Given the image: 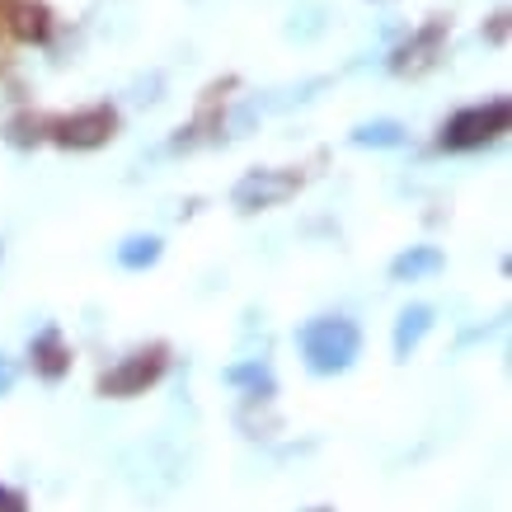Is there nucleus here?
<instances>
[{
	"instance_id": "4468645a",
	"label": "nucleus",
	"mask_w": 512,
	"mask_h": 512,
	"mask_svg": "<svg viewBox=\"0 0 512 512\" xmlns=\"http://www.w3.org/2000/svg\"><path fill=\"white\" fill-rule=\"evenodd\" d=\"M329 10L325 5H315V0H306V5H296L292 15H287V24H282V33H287V43H315V38H325L329 33Z\"/></svg>"
},
{
	"instance_id": "39448f33",
	"label": "nucleus",
	"mask_w": 512,
	"mask_h": 512,
	"mask_svg": "<svg viewBox=\"0 0 512 512\" xmlns=\"http://www.w3.org/2000/svg\"><path fill=\"white\" fill-rule=\"evenodd\" d=\"M47 137L66 151H99L118 137V113L109 104H94V109L66 113V118H47Z\"/></svg>"
},
{
	"instance_id": "4be33fe9",
	"label": "nucleus",
	"mask_w": 512,
	"mask_h": 512,
	"mask_svg": "<svg viewBox=\"0 0 512 512\" xmlns=\"http://www.w3.org/2000/svg\"><path fill=\"white\" fill-rule=\"evenodd\" d=\"M301 512H334L329 503H315V508H301Z\"/></svg>"
},
{
	"instance_id": "2eb2a0df",
	"label": "nucleus",
	"mask_w": 512,
	"mask_h": 512,
	"mask_svg": "<svg viewBox=\"0 0 512 512\" xmlns=\"http://www.w3.org/2000/svg\"><path fill=\"white\" fill-rule=\"evenodd\" d=\"M268 404L273 400H245L240 404V414H235V428H240L245 437H273L282 428V419L268 409Z\"/></svg>"
},
{
	"instance_id": "0eeeda50",
	"label": "nucleus",
	"mask_w": 512,
	"mask_h": 512,
	"mask_svg": "<svg viewBox=\"0 0 512 512\" xmlns=\"http://www.w3.org/2000/svg\"><path fill=\"white\" fill-rule=\"evenodd\" d=\"M29 367L47 386H57V381L71 376V343H66V334L57 325H43L29 339Z\"/></svg>"
},
{
	"instance_id": "dca6fc26",
	"label": "nucleus",
	"mask_w": 512,
	"mask_h": 512,
	"mask_svg": "<svg viewBox=\"0 0 512 512\" xmlns=\"http://www.w3.org/2000/svg\"><path fill=\"white\" fill-rule=\"evenodd\" d=\"M325 85H329L325 76H311V80H301V85H292V90H273V99H254V104H259V109L287 113V109H301V104H311V99L325 90Z\"/></svg>"
},
{
	"instance_id": "f8f14e48",
	"label": "nucleus",
	"mask_w": 512,
	"mask_h": 512,
	"mask_svg": "<svg viewBox=\"0 0 512 512\" xmlns=\"http://www.w3.org/2000/svg\"><path fill=\"white\" fill-rule=\"evenodd\" d=\"M5 19H10V33L19 43H47V33H52V10L43 0H15Z\"/></svg>"
},
{
	"instance_id": "ddd939ff",
	"label": "nucleus",
	"mask_w": 512,
	"mask_h": 512,
	"mask_svg": "<svg viewBox=\"0 0 512 512\" xmlns=\"http://www.w3.org/2000/svg\"><path fill=\"white\" fill-rule=\"evenodd\" d=\"M348 141L362 146V151H395V146L409 141V132H404L400 118H367V123H357L348 132Z\"/></svg>"
},
{
	"instance_id": "412c9836",
	"label": "nucleus",
	"mask_w": 512,
	"mask_h": 512,
	"mask_svg": "<svg viewBox=\"0 0 512 512\" xmlns=\"http://www.w3.org/2000/svg\"><path fill=\"white\" fill-rule=\"evenodd\" d=\"M484 38H489V43H503V38H508V15H494V24L484 29Z\"/></svg>"
},
{
	"instance_id": "a211bd4d",
	"label": "nucleus",
	"mask_w": 512,
	"mask_h": 512,
	"mask_svg": "<svg viewBox=\"0 0 512 512\" xmlns=\"http://www.w3.org/2000/svg\"><path fill=\"white\" fill-rule=\"evenodd\" d=\"M165 76H156V71H151V76H141V80H132V99H137V104H160V99H165Z\"/></svg>"
},
{
	"instance_id": "6e6552de",
	"label": "nucleus",
	"mask_w": 512,
	"mask_h": 512,
	"mask_svg": "<svg viewBox=\"0 0 512 512\" xmlns=\"http://www.w3.org/2000/svg\"><path fill=\"white\" fill-rule=\"evenodd\" d=\"M437 325V306H428V301H409L400 315H395V329H390V353H395V362H409V357L423 348V339L433 334Z\"/></svg>"
},
{
	"instance_id": "9d476101",
	"label": "nucleus",
	"mask_w": 512,
	"mask_h": 512,
	"mask_svg": "<svg viewBox=\"0 0 512 512\" xmlns=\"http://www.w3.org/2000/svg\"><path fill=\"white\" fill-rule=\"evenodd\" d=\"M447 268V254L437 245H409L390 259V282H428Z\"/></svg>"
},
{
	"instance_id": "5701e85b",
	"label": "nucleus",
	"mask_w": 512,
	"mask_h": 512,
	"mask_svg": "<svg viewBox=\"0 0 512 512\" xmlns=\"http://www.w3.org/2000/svg\"><path fill=\"white\" fill-rule=\"evenodd\" d=\"M0 259H5V245H0Z\"/></svg>"
},
{
	"instance_id": "20e7f679",
	"label": "nucleus",
	"mask_w": 512,
	"mask_h": 512,
	"mask_svg": "<svg viewBox=\"0 0 512 512\" xmlns=\"http://www.w3.org/2000/svg\"><path fill=\"white\" fill-rule=\"evenodd\" d=\"M301 193V174L296 170H273V165H259L235 179L231 188V207L240 217H254V212H268V207H282Z\"/></svg>"
},
{
	"instance_id": "f3484780",
	"label": "nucleus",
	"mask_w": 512,
	"mask_h": 512,
	"mask_svg": "<svg viewBox=\"0 0 512 512\" xmlns=\"http://www.w3.org/2000/svg\"><path fill=\"white\" fill-rule=\"evenodd\" d=\"M5 141H10L15 151H33L38 141H47V118H38V113H15V118L5 123Z\"/></svg>"
},
{
	"instance_id": "6ab92c4d",
	"label": "nucleus",
	"mask_w": 512,
	"mask_h": 512,
	"mask_svg": "<svg viewBox=\"0 0 512 512\" xmlns=\"http://www.w3.org/2000/svg\"><path fill=\"white\" fill-rule=\"evenodd\" d=\"M0 512H29V498L15 484H0Z\"/></svg>"
},
{
	"instance_id": "f03ea898",
	"label": "nucleus",
	"mask_w": 512,
	"mask_h": 512,
	"mask_svg": "<svg viewBox=\"0 0 512 512\" xmlns=\"http://www.w3.org/2000/svg\"><path fill=\"white\" fill-rule=\"evenodd\" d=\"M165 372H170V348L165 343H146V348H132L127 357H118L113 367H104L94 390H99V400H137L151 386H160Z\"/></svg>"
},
{
	"instance_id": "aec40b11",
	"label": "nucleus",
	"mask_w": 512,
	"mask_h": 512,
	"mask_svg": "<svg viewBox=\"0 0 512 512\" xmlns=\"http://www.w3.org/2000/svg\"><path fill=\"white\" fill-rule=\"evenodd\" d=\"M15 381H19V367H15V357H5L0 353V400L15 390Z\"/></svg>"
},
{
	"instance_id": "9b49d317",
	"label": "nucleus",
	"mask_w": 512,
	"mask_h": 512,
	"mask_svg": "<svg viewBox=\"0 0 512 512\" xmlns=\"http://www.w3.org/2000/svg\"><path fill=\"white\" fill-rule=\"evenodd\" d=\"M165 259V240L156 231H137V235H123L118 249H113V264L123 273H151V268Z\"/></svg>"
},
{
	"instance_id": "1a4fd4ad",
	"label": "nucleus",
	"mask_w": 512,
	"mask_h": 512,
	"mask_svg": "<svg viewBox=\"0 0 512 512\" xmlns=\"http://www.w3.org/2000/svg\"><path fill=\"white\" fill-rule=\"evenodd\" d=\"M221 381L231 390H240L245 400H273L278 395V376H273V367L264 357H240L231 367H221Z\"/></svg>"
},
{
	"instance_id": "f257e3e1",
	"label": "nucleus",
	"mask_w": 512,
	"mask_h": 512,
	"mask_svg": "<svg viewBox=\"0 0 512 512\" xmlns=\"http://www.w3.org/2000/svg\"><path fill=\"white\" fill-rule=\"evenodd\" d=\"M296 353L315 376H343L362 357V325L353 315H311L296 329Z\"/></svg>"
},
{
	"instance_id": "423d86ee",
	"label": "nucleus",
	"mask_w": 512,
	"mask_h": 512,
	"mask_svg": "<svg viewBox=\"0 0 512 512\" xmlns=\"http://www.w3.org/2000/svg\"><path fill=\"white\" fill-rule=\"evenodd\" d=\"M442 43H447V19H433V24H423L419 33H409V38H404V47H395V57H390V71H395V76H423V71L437 62Z\"/></svg>"
},
{
	"instance_id": "7ed1b4c3",
	"label": "nucleus",
	"mask_w": 512,
	"mask_h": 512,
	"mask_svg": "<svg viewBox=\"0 0 512 512\" xmlns=\"http://www.w3.org/2000/svg\"><path fill=\"white\" fill-rule=\"evenodd\" d=\"M508 99L498 94V99H489V104H470V109L451 113L447 123H442V132H437V151H451V156H461V151H484L489 141H498L503 132H508Z\"/></svg>"
}]
</instances>
